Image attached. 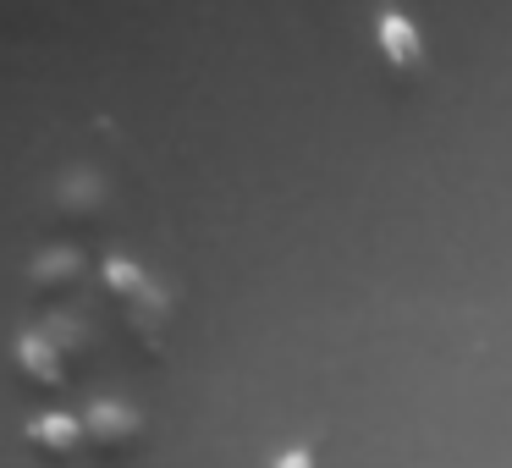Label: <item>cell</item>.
I'll return each instance as SVG.
<instances>
[{"label": "cell", "mask_w": 512, "mask_h": 468, "mask_svg": "<svg viewBox=\"0 0 512 468\" xmlns=\"http://www.w3.org/2000/svg\"><path fill=\"white\" fill-rule=\"evenodd\" d=\"M23 441L34 446V452H45V457H72L78 446H89V435H83V419H78V413H67V408H39V413H28Z\"/></svg>", "instance_id": "cell-6"}, {"label": "cell", "mask_w": 512, "mask_h": 468, "mask_svg": "<svg viewBox=\"0 0 512 468\" xmlns=\"http://www.w3.org/2000/svg\"><path fill=\"white\" fill-rule=\"evenodd\" d=\"M12 358H17V369H23V380H34V386H67V375H72L67 353L50 342L45 325H34V331L17 336V342H12Z\"/></svg>", "instance_id": "cell-5"}, {"label": "cell", "mask_w": 512, "mask_h": 468, "mask_svg": "<svg viewBox=\"0 0 512 468\" xmlns=\"http://www.w3.org/2000/svg\"><path fill=\"white\" fill-rule=\"evenodd\" d=\"M56 204L61 215H78V221H89L94 210L105 204V177H94V171H67V177L56 182Z\"/></svg>", "instance_id": "cell-7"}, {"label": "cell", "mask_w": 512, "mask_h": 468, "mask_svg": "<svg viewBox=\"0 0 512 468\" xmlns=\"http://www.w3.org/2000/svg\"><path fill=\"white\" fill-rule=\"evenodd\" d=\"M78 419H83L89 446H94V452H105V457H122V452H133V446L144 441V413H138V402H127L122 391L89 397Z\"/></svg>", "instance_id": "cell-2"}, {"label": "cell", "mask_w": 512, "mask_h": 468, "mask_svg": "<svg viewBox=\"0 0 512 468\" xmlns=\"http://www.w3.org/2000/svg\"><path fill=\"white\" fill-rule=\"evenodd\" d=\"M375 50L397 78H424L430 67V45H424V28L408 12H375Z\"/></svg>", "instance_id": "cell-3"}, {"label": "cell", "mask_w": 512, "mask_h": 468, "mask_svg": "<svg viewBox=\"0 0 512 468\" xmlns=\"http://www.w3.org/2000/svg\"><path fill=\"white\" fill-rule=\"evenodd\" d=\"M270 468H320V463H314V446H287V452L270 457Z\"/></svg>", "instance_id": "cell-9"}, {"label": "cell", "mask_w": 512, "mask_h": 468, "mask_svg": "<svg viewBox=\"0 0 512 468\" xmlns=\"http://www.w3.org/2000/svg\"><path fill=\"white\" fill-rule=\"evenodd\" d=\"M100 281H105V292L122 303L127 325H133L144 342H155L160 325L171 320V298H166V287L149 276V265H138V259H127V254H105Z\"/></svg>", "instance_id": "cell-1"}, {"label": "cell", "mask_w": 512, "mask_h": 468, "mask_svg": "<svg viewBox=\"0 0 512 468\" xmlns=\"http://www.w3.org/2000/svg\"><path fill=\"white\" fill-rule=\"evenodd\" d=\"M23 281H28V292H34L39 303H56L61 292H72L83 281V254L78 248H39L34 254V265L23 270Z\"/></svg>", "instance_id": "cell-4"}, {"label": "cell", "mask_w": 512, "mask_h": 468, "mask_svg": "<svg viewBox=\"0 0 512 468\" xmlns=\"http://www.w3.org/2000/svg\"><path fill=\"white\" fill-rule=\"evenodd\" d=\"M45 331H50V342H56L67 358H83V353H89V325H83L78 314H50Z\"/></svg>", "instance_id": "cell-8"}]
</instances>
